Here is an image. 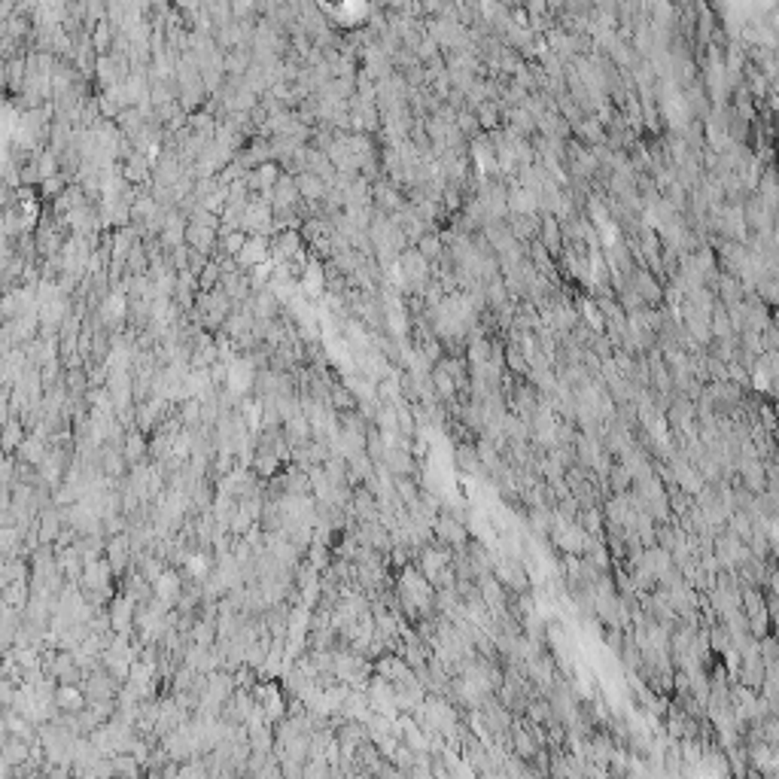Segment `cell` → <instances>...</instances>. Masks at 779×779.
Returning <instances> with one entry per match:
<instances>
[{"label": "cell", "instance_id": "cell-20", "mask_svg": "<svg viewBox=\"0 0 779 779\" xmlns=\"http://www.w3.org/2000/svg\"><path fill=\"white\" fill-rule=\"evenodd\" d=\"M67 384H70L73 390H85V374H82V369H67Z\"/></svg>", "mask_w": 779, "mask_h": 779}, {"label": "cell", "instance_id": "cell-2", "mask_svg": "<svg viewBox=\"0 0 779 779\" xmlns=\"http://www.w3.org/2000/svg\"><path fill=\"white\" fill-rule=\"evenodd\" d=\"M277 180H281V168H277L274 161H262V165H256V168L247 174V186H253V189H259V192H268Z\"/></svg>", "mask_w": 779, "mask_h": 779}, {"label": "cell", "instance_id": "cell-18", "mask_svg": "<svg viewBox=\"0 0 779 779\" xmlns=\"http://www.w3.org/2000/svg\"><path fill=\"white\" fill-rule=\"evenodd\" d=\"M107 46H110V25L101 22L98 31H94V52H107Z\"/></svg>", "mask_w": 779, "mask_h": 779}, {"label": "cell", "instance_id": "cell-5", "mask_svg": "<svg viewBox=\"0 0 779 779\" xmlns=\"http://www.w3.org/2000/svg\"><path fill=\"white\" fill-rule=\"evenodd\" d=\"M52 704H59L64 713H82V709H85V694H82L80 688H73V685H61L59 691H55Z\"/></svg>", "mask_w": 779, "mask_h": 779}, {"label": "cell", "instance_id": "cell-19", "mask_svg": "<svg viewBox=\"0 0 779 779\" xmlns=\"http://www.w3.org/2000/svg\"><path fill=\"white\" fill-rule=\"evenodd\" d=\"M582 314H584V317H588V323L594 326V329H597V332H603V320H600V311H597V307H594L591 302H588V305H584V307H582Z\"/></svg>", "mask_w": 779, "mask_h": 779}, {"label": "cell", "instance_id": "cell-13", "mask_svg": "<svg viewBox=\"0 0 779 779\" xmlns=\"http://www.w3.org/2000/svg\"><path fill=\"white\" fill-rule=\"evenodd\" d=\"M508 122H512V131H533L536 128V119H533V113H527L524 107H515L512 113H508Z\"/></svg>", "mask_w": 779, "mask_h": 779}, {"label": "cell", "instance_id": "cell-3", "mask_svg": "<svg viewBox=\"0 0 779 779\" xmlns=\"http://www.w3.org/2000/svg\"><path fill=\"white\" fill-rule=\"evenodd\" d=\"M436 533L441 542H450V545H463L466 542V527L450 515H438L436 517Z\"/></svg>", "mask_w": 779, "mask_h": 779}, {"label": "cell", "instance_id": "cell-9", "mask_svg": "<svg viewBox=\"0 0 779 779\" xmlns=\"http://www.w3.org/2000/svg\"><path fill=\"white\" fill-rule=\"evenodd\" d=\"M128 624H131V600H116L110 612V627L116 633H128Z\"/></svg>", "mask_w": 779, "mask_h": 779}, {"label": "cell", "instance_id": "cell-1", "mask_svg": "<svg viewBox=\"0 0 779 779\" xmlns=\"http://www.w3.org/2000/svg\"><path fill=\"white\" fill-rule=\"evenodd\" d=\"M265 259H268V244H265V238H247L244 240V247H240V253L235 256V262L240 268H256V265H265Z\"/></svg>", "mask_w": 779, "mask_h": 779}, {"label": "cell", "instance_id": "cell-22", "mask_svg": "<svg viewBox=\"0 0 779 779\" xmlns=\"http://www.w3.org/2000/svg\"><path fill=\"white\" fill-rule=\"evenodd\" d=\"M460 131H472L475 128V116H460Z\"/></svg>", "mask_w": 779, "mask_h": 779}, {"label": "cell", "instance_id": "cell-17", "mask_svg": "<svg viewBox=\"0 0 779 779\" xmlns=\"http://www.w3.org/2000/svg\"><path fill=\"white\" fill-rule=\"evenodd\" d=\"M487 357H490V344H487L484 338H475V341H472V350H469V360L487 365Z\"/></svg>", "mask_w": 779, "mask_h": 779}, {"label": "cell", "instance_id": "cell-16", "mask_svg": "<svg viewBox=\"0 0 779 779\" xmlns=\"http://www.w3.org/2000/svg\"><path fill=\"white\" fill-rule=\"evenodd\" d=\"M484 128H496V107L493 104H478V119Z\"/></svg>", "mask_w": 779, "mask_h": 779}, {"label": "cell", "instance_id": "cell-15", "mask_svg": "<svg viewBox=\"0 0 779 779\" xmlns=\"http://www.w3.org/2000/svg\"><path fill=\"white\" fill-rule=\"evenodd\" d=\"M59 524H61V515L59 512H46L43 521H40V536H43V539H55V536H59Z\"/></svg>", "mask_w": 779, "mask_h": 779}, {"label": "cell", "instance_id": "cell-8", "mask_svg": "<svg viewBox=\"0 0 779 779\" xmlns=\"http://www.w3.org/2000/svg\"><path fill=\"white\" fill-rule=\"evenodd\" d=\"M122 460H128V463H137V460L147 454V438L140 436V432H131L128 438H122Z\"/></svg>", "mask_w": 779, "mask_h": 779}, {"label": "cell", "instance_id": "cell-6", "mask_svg": "<svg viewBox=\"0 0 779 779\" xmlns=\"http://www.w3.org/2000/svg\"><path fill=\"white\" fill-rule=\"evenodd\" d=\"M180 575L177 572H161L159 579H156V597L165 603V606H171L174 603L177 597H180Z\"/></svg>", "mask_w": 779, "mask_h": 779}, {"label": "cell", "instance_id": "cell-12", "mask_svg": "<svg viewBox=\"0 0 779 779\" xmlns=\"http://www.w3.org/2000/svg\"><path fill=\"white\" fill-rule=\"evenodd\" d=\"M417 253L427 259V262H432V259H438L441 256V238L438 235H423L420 240H417Z\"/></svg>", "mask_w": 779, "mask_h": 779}, {"label": "cell", "instance_id": "cell-7", "mask_svg": "<svg viewBox=\"0 0 779 779\" xmlns=\"http://www.w3.org/2000/svg\"><path fill=\"white\" fill-rule=\"evenodd\" d=\"M22 436H25L22 423H18V420H4V427H0V448H4V450H18V448H22Z\"/></svg>", "mask_w": 779, "mask_h": 779}, {"label": "cell", "instance_id": "cell-10", "mask_svg": "<svg viewBox=\"0 0 779 779\" xmlns=\"http://www.w3.org/2000/svg\"><path fill=\"white\" fill-rule=\"evenodd\" d=\"M295 189H299V195H305V198H323V192H326V186H323V180L320 177H314V174H302L299 177V183H295Z\"/></svg>", "mask_w": 779, "mask_h": 779}, {"label": "cell", "instance_id": "cell-21", "mask_svg": "<svg viewBox=\"0 0 779 779\" xmlns=\"http://www.w3.org/2000/svg\"><path fill=\"white\" fill-rule=\"evenodd\" d=\"M332 402H335V405H344V408H353V399H350V393L344 390V387H335Z\"/></svg>", "mask_w": 779, "mask_h": 779}, {"label": "cell", "instance_id": "cell-11", "mask_svg": "<svg viewBox=\"0 0 779 779\" xmlns=\"http://www.w3.org/2000/svg\"><path fill=\"white\" fill-rule=\"evenodd\" d=\"M633 290L642 293V299H646V302H658V299H661V286L651 281L649 271H639V274H637V281H633Z\"/></svg>", "mask_w": 779, "mask_h": 779}, {"label": "cell", "instance_id": "cell-14", "mask_svg": "<svg viewBox=\"0 0 779 779\" xmlns=\"http://www.w3.org/2000/svg\"><path fill=\"white\" fill-rule=\"evenodd\" d=\"M432 384H436V390L441 393V396H454V390H457V381L450 378L448 372H441V369L432 372Z\"/></svg>", "mask_w": 779, "mask_h": 779}, {"label": "cell", "instance_id": "cell-4", "mask_svg": "<svg viewBox=\"0 0 779 779\" xmlns=\"http://www.w3.org/2000/svg\"><path fill=\"white\" fill-rule=\"evenodd\" d=\"M508 232H512L515 240L536 238V232H539V219H536V214H512V219H508Z\"/></svg>", "mask_w": 779, "mask_h": 779}]
</instances>
